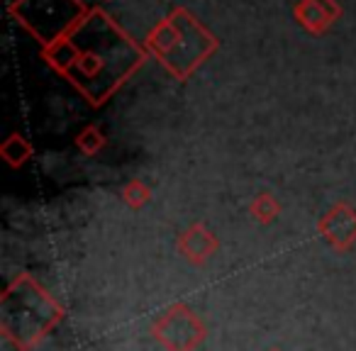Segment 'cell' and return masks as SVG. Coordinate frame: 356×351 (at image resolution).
Masks as SVG:
<instances>
[{
    "label": "cell",
    "instance_id": "obj_1",
    "mask_svg": "<svg viewBox=\"0 0 356 351\" xmlns=\"http://www.w3.org/2000/svg\"><path fill=\"white\" fill-rule=\"evenodd\" d=\"M42 54L90 105H103L144 64L142 47L98 8H90L66 37L42 47Z\"/></svg>",
    "mask_w": 356,
    "mask_h": 351
},
{
    "label": "cell",
    "instance_id": "obj_2",
    "mask_svg": "<svg viewBox=\"0 0 356 351\" xmlns=\"http://www.w3.org/2000/svg\"><path fill=\"white\" fill-rule=\"evenodd\" d=\"M64 307L30 273H20L0 297V329L20 351H32L59 322Z\"/></svg>",
    "mask_w": 356,
    "mask_h": 351
},
{
    "label": "cell",
    "instance_id": "obj_3",
    "mask_svg": "<svg viewBox=\"0 0 356 351\" xmlns=\"http://www.w3.org/2000/svg\"><path fill=\"white\" fill-rule=\"evenodd\" d=\"M144 44L149 54L156 56L178 81L188 79L218 49V40L184 8L159 22Z\"/></svg>",
    "mask_w": 356,
    "mask_h": 351
},
{
    "label": "cell",
    "instance_id": "obj_4",
    "mask_svg": "<svg viewBox=\"0 0 356 351\" xmlns=\"http://www.w3.org/2000/svg\"><path fill=\"white\" fill-rule=\"evenodd\" d=\"M90 8H86L81 0H15L10 13L17 17L20 25H25L42 47L66 37Z\"/></svg>",
    "mask_w": 356,
    "mask_h": 351
},
{
    "label": "cell",
    "instance_id": "obj_5",
    "mask_svg": "<svg viewBox=\"0 0 356 351\" xmlns=\"http://www.w3.org/2000/svg\"><path fill=\"white\" fill-rule=\"evenodd\" d=\"M152 336L166 351H195L208 336V327L193 307L176 302L152 325Z\"/></svg>",
    "mask_w": 356,
    "mask_h": 351
},
{
    "label": "cell",
    "instance_id": "obj_6",
    "mask_svg": "<svg viewBox=\"0 0 356 351\" xmlns=\"http://www.w3.org/2000/svg\"><path fill=\"white\" fill-rule=\"evenodd\" d=\"M325 242L337 252H349L356 244V208L349 203H337L317 222Z\"/></svg>",
    "mask_w": 356,
    "mask_h": 351
},
{
    "label": "cell",
    "instance_id": "obj_7",
    "mask_svg": "<svg viewBox=\"0 0 356 351\" xmlns=\"http://www.w3.org/2000/svg\"><path fill=\"white\" fill-rule=\"evenodd\" d=\"M176 247H178V254H181L186 261H191L193 266H205V263L215 256V252L220 249V242L203 222H195L178 234Z\"/></svg>",
    "mask_w": 356,
    "mask_h": 351
},
{
    "label": "cell",
    "instance_id": "obj_8",
    "mask_svg": "<svg viewBox=\"0 0 356 351\" xmlns=\"http://www.w3.org/2000/svg\"><path fill=\"white\" fill-rule=\"evenodd\" d=\"M341 6L337 0H298L293 8L296 20L312 35H325L341 17Z\"/></svg>",
    "mask_w": 356,
    "mask_h": 351
},
{
    "label": "cell",
    "instance_id": "obj_9",
    "mask_svg": "<svg viewBox=\"0 0 356 351\" xmlns=\"http://www.w3.org/2000/svg\"><path fill=\"white\" fill-rule=\"evenodd\" d=\"M32 154H35V149H32V144L22 134H10L6 142L0 144V156L6 158L8 166L13 168H20L22 163H27Z\"/></svg>",
    "mask_w": 356,
    "mask_h": 351
},
{
    "label": "cell",
    "instance_id": "obj_10",
    "mask_svg": "<svg viewBox=\"0 0 356 351\" xmlns=\"http://www.w3.org/2000/svg\"><path fill=\"white\" fill-rule=\"evenodd\" d=\"M249 213H252V218L257 220V222L271 225L273 220H278V215H281V203H278L271 193H259L257 198L252 200V205H249Z\"/></svg>",
    "mask_w": 356,
    "mask_h": 351
},
{
    "label": "cell",
    "instance_id": "obj_11",
    "mask_svg": "<svg viewBox=\"0 0 356 351\" xmlns=\"http://www.w3.org/2000/svg\"><path fill=\"white\" fill-rule=\"evenodd\" d=\"M76 147H79V152H83L86 156H95V154L108 147V137H105L100 127L88 124V127L81 129L79 137H76Z\"/></svg>",
    "mask_w": 356,
    "mask_h": 351
},
{
    "label": "cell",
    "instance_id": "obj_12",
    "mask_svg": "<svg viewBox=\"0 0 356 351\" xmlns=\"http://www.w3.org/2000/svg\"><path fill=\"white\" fill-rule=\"evenodd\" d=\"M122 200L132 210H142L144 205H147L149 200H152V188H149V186L144 183V181L134 179V181H129V183L122 188Z\"/></svg>",
    "mask_w": 356,
    "mask_h": 351
},
{
    "label": "cell",
    "instance_id": "obj_13",
    "mask_svg": "<svg viewBox=\"0 0 356 351\" xmlns=\"http://www.w3.org/2000/svg\"><path fill=\"white\" fill-rule=\"evenodd\" d=\"M268 351H281V349H268Z\"/></svg>",
    "mask_w": 356,
    "mask_h": 351
}]
</instances>
